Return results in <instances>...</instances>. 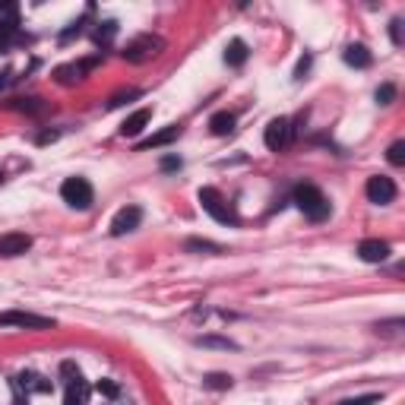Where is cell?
Here are the masks:
<instances>
[{"label":"cell","instance_id":"cell-12","mask_svg":"<svg viewBox=\"0 0 405 405\" xmlns=\"http://www.w3.org/2000/svg\"><path fill=\"white\" fill-rule=\"evenodd\" d=\"M149 120H152V108H140V111H133L130 117L124 120V124H120V137H140V133L146 130V124Z\"/></svg>","mask_w":405,"mask_h":405},{"label":"cell","instance_id":"cell-29","mask_svg":"<svg viewBox=\"0 0 405 405\" xmlns=\"http://www.w3.org/2000/svg\"><path fill=\"white\" fill-rule=\"evenodd\" d=\"M16 108H19V111H41L45 105H41V98H19Z\"/></svg>","mask_w":405,"mask_h":405},{"label":"cell","instance_id":"cell-20","mask_svg":"<svg viewBox=\"0 0 405 405\" xmlns=\"http://www.w3.org/2000/svg\"><path fill=\"white\" fill-rule=\"evenodd\" d=\"M196 345H203V348H225V352H234V348H238V342L222 339V336H200V339H196Z\"/></svg>","mask_w":405,"mask_h":405},{"label":"cell","instance_id":"cell-32","mask_svg":"<svg viewBox=\"0 0 405 405\" xmlns=\"http://www.w3.org/2000/svg\"><path fill=\"white\" fill-rule=\"evenodd\" d=\"M16 41V32H6V29H0V51H6V48Z\"/></svg>","mask_w":405,"mask_h":405},{"label":"cell","instance_id":"cell-16","mask_svg":"<svg viewBox=\"0 0 405 405\" xmlns=\"http://www.w3.org/2000/svg\"><path fill=\"white\" fill-rule=\"evenodd\" d=\"M247 41L244 38H231L228 41V48H225V63H228V67H241V63L247 61Z\"/></svg>","mask_w":405,"mask_h":405},{"label":"cell","instance_id":"cell-25","mask_svg":"<svg viewBox=\"0 0 405 405\" xmlns=\"http://www.w3.org/2000/svg\"><path fill=\"white\" fill-rule=\"evenodd\" d=\"M383 399V393H367V396H352V399H342L339 405H377Z\"/></svg>","mask_w":405,"mask_h":405},{"label":"cell","instance_id":"cell-28","mask_svg":"<svg viewBox=\"0 0 405 405\" xmlns=\"http://www.w3.org/2000/svg\"><path fill=\"white\" fill-rule=\"evenodd\" d=\"M310 63H314V58H310V54H304V58L295 63V80H304V76H307Z\"/></svg>","mask_w":405,"mask_h":405},{"label":"cell","instance_id":"cell-10","mask_svg":"<svg viewBox=\"0 0 405 405\" xmlns=\"http://www.w3.org/2000/svg\"><path fill=\"white\" fill-rule=\"evenodd\" d=\"M32 247V238L23 231H10L0 238V257H23L26 251Z\"/></svg>","mask_w":405,"mask_h":405},{"label":"cell","instance_id":"cell-21","mask_svg":"<svg viewBox=\"0 0 405 405\" xmlns=\"http://www.w3.org/2000/svg\"><path fill=\"white\" fill-rule=\"evenodd\" d=\"M187 251H194V253H222V247H219V244H212V241L190 238V241H187Z\"/></svg>","mask_w":405,"mask_h":405},{"label":"cell","instance_id":"cell-6","mask_svg":"<svg viewBox=\"0 0 405 405\" xmlns=\"http://www.w3.org/2000/svg\"><path fill=\"white\" fill-rule=\"evenodd\" d=\"M364 194H367V200H371L374 206H386V203L396 200V194H399V190H396V181H393V177L374 174V177H367Z\"/></svg>","mask_w":405,"mask_h":405},{"label":"cell","instance_id":"cell-33","mask_svg":"<svg viewBox=\"0 0 405 405\" xmlns=\"http://www.w3.org/2000/svg\"><path fill=\"white\" fill-rule=\"evenodd\" d=\"M0 184H4V174H0Z\"/></svg>","mask_w":405,"mask_h":405},{"label":"cell","instance_id":"cell-3","mask_svg":"<svg viewBox=\"0 0 405 405\" xmlns=\"http://www.w3.org/2000/svg\"><path fill=\"white\" fill-rule=\"evenodd\" d=\"M196 200H200V206H203L206 216H212L219 225H238V216H234L231 203H225V196L219 194L216 187H200Z\"/></svg>","mask_w":405,"mask_h":405},{"label":"cell","instance_id":"cell-14","mask_svg":"<svg viewBox=\"0 0 405 405\" xmlns=\"http://www.w3.org/2000/svg\"><path fill=\"white\" fill-rule=\"evenodd\" d=\"M342 61L348 63V67H354V70H367L374 58H371V51H367L364 45H348L345 54H342Z\"/></svg>","mask_w":405,"mask_h":405},{"label":"cell","instance_id":"cell-27","mask_svg":"<svg viewBox=\"0 0 405 405\" xmlns=\"http://www.w3.org/2000/svg\"><path fill=\"white\" fill-rule=\"evenodd\" d=\"M130 98H140V92H137V89H127V92H120V95H115V98H111V102H108V108H120V105H124V102H130Z\"/></svg>","mask_w":405,"mask_h":405},{"label":"cell","instance_id":"cell-19","mask_svg":"<svg viewBox=\"0 0 405 405\" xmlns=\"http://www.w3.org/2000/svg\"><path fill=\"white\" fill-rule=\"evenodd\" d=\"M117 35V23L115 19H105V23H98V29H95V45H111V38Z\"/></svg>","mask_w":405,"mask_h":405},{"label":"cell","instance_id":"cell-7","mask_svg":"<svg viewBox=\"0 0 405 405\" xmlns=\"http://www.w3.org/2000/svg\"><path fill=\"white\" fill-rule=\"evenodd\" d=\"M263 143H266V149H273V152H282L291 143V120L273 117L266 124V130H263Z\"/></svg>","mask_w":405,"mask_h":405},{"label":"cell","instance_id":"cell-1","mask_svg":"<svg viewBox=\"0 0 405 405\" xmlns=\"http://www.w3.org/2000/svg\"><path fill=\"white\" fill-rule=\"evenodd\" d=\"M295 206L304 212V216L310 219V222H323V219H330V200L323 196V190L314 187V184H301V187H295Z\"/></svg>","mask_w":405,"mask_h":405},{"label":"cell","instance_id":"cell-31","mask_svg":"<svg viewBox=\"0 0 405 405\" xmlns=\"http://www.w3.org/2000/svg\"><path fill=\"white\" fill-rule=\"evenodd\" d=\"M177 168H181V159H174V155L162 159V172H177Z\"/></svg>","mask_w":405,"mask_h":405},{"label":"cell","instance_id":"cell-22","mask_svg":"<svg viewBox=\"0 0 405 405\" xmlns=\"http://www.w3.org/2000/svg\"><path fill=\"white\" fill-rule=\"evenodd\" d=\"M203 386H209V389H231V377L228 374H206Z\"/></svg>","mask_w":405,"mask_h":405},{"label":"cell","instance_id":"cell-9","mask_svg":"<svg viewBox=\"0 0 405 405\" xmlns=\"http://www.w3.org/2000/svg\"><path fill=\"white\" fill-rule=\"evenodd\" d=\"M140 222H143V209H140V206H124V209H117V216L111 219V234L120 238V234L140 228Z\"/></svg>","mask_w":405,"mask_h":405},{"label":"cell","instance_id":"cell-15","mask_svg":"<svg viewBox=\"0 0 405 405\" xmlns=\"http://www.w3.org/2000/svg\"><path fill=\"white\" fill-rule=\"evenodd\" d=\"M234 120L238 117H234L231 111H216V115L209 117V130L216 133V137H228V133L234 130Z\"/></svg>","mask_w":405,"mask_h":405},{"label":"cell","instance_id":"cell-23","mask_svg":"<svg viewBox=\"0 0 405 405\" xmlns=\"http://www.w3.org/2000/svg\"><path fill=\"white\" fill-rule=\"evenodd\" d=\"M386 162H389V165H396V168L405 165V143H402V140L386 149Z\"/></svg>","mask_w":405,"mask_h":405},{"label":"cell","instance_id":"cell-13","mask_svg":"<svg viewBox=\"0 0 405 405\" xmlns=\"http://www.w3.org/2000/svg\"><path fill=\"white\" fill-rule=\"evenodd\" d=\"M177 137H181V127H177V124H168L165 127V130H159V133H152V137H149V140H143V143H140L137 149H140V152H146V149H159V146H172L174 143V140Z\"/></svg>","mask_w":405,"mask_h":405},{"label":"cell","instance_id":"cell-26","mask_svg":"<svg viewBox=\"0 0 405 405\" xmlns=\"http://www.w3.org/2000/svg\"><path fill=\"white\" fill-rule=\"evenodd\" d=\"M95 389H98L102 396H108V399H117V393H120V386H117L115 380H98Z\"/></svg>","mask_w":405,"mask_h":405},{"label":"cell","instance_id":"cell-8","mask_svg":"<svg viewBox=\"0 0 405 405\" xmlns=\"http://www.w3.org/2000/svg\"><path fill=\"white\" fill-rule=\"evenodd\" d=\"M102 58H89V61H76V63H63V67L54 70V80L61 83V86H73V83H80L83 76L89 73L92 67H98Z\"/></svg>","mask_w":405,"mask_h":405},{"label":"cell","instance_id":"cell-4","mask_svg":"<svg viewBox=\"0 0 405 405\" xmlns=\"http://www.w3.org/2000/svg\"><path fill=\"white\" fill-rule=\"evenodd\" d=\"M61 200L67 206H73V209H89L95 203V190H92V184L86 177H67L61 184Z\"/></svg>","mask_w":405,"mask_h":405},{"label":"cell","instance_id":"cell-17","mask_svg":"<svg viewBox=\"0 0 405 405\" xmlns=\"http://www.w3.org/2000/svg\"><path fill=\"white\" fill-rule=\"evenodd\" d=\"M19 386L29 389V393H51V380L38 374H19Z\"/></svg>","mask_w":405,"mask_h":405},{"label":"cell","instance_id":"cell-30","mask_svg":"<svg viewBox=\"0 0 405 405\" xmlns=\"http://www.w3.org/2000/svg\"><path fill=\"white\" fill-rule=\"evenodd\" d=\"M389 35H393L396 45H402V19H393V23H389Z\"/></svg>","mask_w":405,"mask_h":405},{"label":"cell","instance_id":"cell-11","mask_svg":"<svg viewBox=\"0 0 405 405\" xmlns=\"http://www.w3.org/2000/svg\"><path fill=\"white\" fill-rule=\"evenodd\" d=\"M389 253H393V247H389L386 241H380V238H367V241H361L358 244V257L364 263H383Z\"/></svg>","mask_w":405,"mask_h":405},{"label":"cell","instance_id":"cell-2","mask_svg":"<svg viewBox=\"0 0 405 405\" xmlns=\"http://www.w3.org/2000/svg\"><path fill=\"white\" fill-rule=\"evenodd\" d=\"M162 51H165V38H162V35H152V32H143L124 48V61L127 63H146V61L159 58Z\"/></svg>","mask_w":405,"mask_h":405},{"label":"cell","instance_id":"cell-18","mask_svg":"<svg viewBox=\"0 0 405 405\" xmlns=\"http://www.w3.org/2000/svg\"><path fill=\"white\" fill-rule=\"evenodd\" d=\"M19 26V6L16 4H0V29L16 32Z\"/></svg>","mask_w":405,"mask_h":405},{"label":"cell","instance_id":"cell-5","mask_svg":"<svg viewBox=\"0 0 405 405\" xmlns=\"http://www.w3.org/2000/svg\"><path fill=\"white\" fill-rule=\"evenodd\" d=\"M0 326H16V330H54V320L32 314V310H4V314H0Z\"/></svg>","mask_w":405,"mask_h":405},{"label":"cell","instance_id":"cell-24","mask_svg":"<svg viewBox=\"0 0 405 405\" xmlns=\"http://www.w3.org/2000/svg\"><path fill=\"white\" fill-rule=\"evenodd\" d=\"M393 102H396V86H393V83L377 86V105H393Z\"/></svg>","mask_w":405,"mask_h":405}]
</instances>
